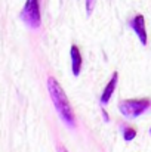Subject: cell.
Returning a JSON list of instances; mask_svg holds the SVG:
<instances>
[{
	"label": "cell",
	"instance_id": "cell-1",
	"mask_svg": "<svg viewBox=\"0 0 151 152\" xmlns=\"http://www.w3.org/2000/svg\"><path fill=\"white\" fill-rule=\"evenodd\" d=\"M48 90H49L52 102H53L55 109L58 111L59 117L65 121V124H68L70 127H74L76 126V117H74V112L71 109L70 101H68L64 89L61 87V84L53 77L48 78Z\"/></svg>",
	"mask_w": 151,
	"mask_h": 152
},
{
	"label": "cell",
	"instance_id": "cell-2",
	"mask_svg": "<svg viewBox=\"0 0 151 152\" xmlns=\"http://www.w3.org/2000/svg\"><path fill=\"white\" fill-rule=\"evenodd\" d=\"M19 18L22 19V22L31 28V30H37L42 25V16H40V4L39 0H27Z\"/></svg>",
	"mask_w": 151,
	"mask_h": 152
},
{
	"label": "cell",
	"instance_id": "cell-3",
	"mask_svg": "<svg viewBox=\"0 0 151 152\" xmlns=\"http://www.w3.org/2000/svg\"><path fill=\"white\" fill-rule=\"evenodd\" d=\"M151 106L150 99H130V101H123L119 103V109L124 117L129 118H136L141 114H144Z\"/></svg>",
	"mask_w": 151,
	"mask_h": 152
},
{
	"label": "cell",
	"instance_id": "cell-4",
	"mask_svg": "<svg viewBox=\"0 0 151 152\" xmlns=\"http://www.w3.org/2000/svg\"><path fill=\"white\" fill-rule=\"evenodd\" d=\"M129 25H130L132 30L136 33L139 42L145 46V45H147V30H145V19H144V16H142V15H136V16L129 22Z\"/></svg>",
	"mask_w": 151,
	"mask_h": 152
},
{
	"label": "cell",
	"instance_id": "cell-5",
	"mask_svg": "<svg viewBox=\"0 0 151 152\" xmlns=\"http://www.w3.org/2000/svg\"><path fill=\"white\" fill-rule=\"evenodd\" d=\"M70 56H71L73 74H74V75H79L80 71H82V62H83V59H82V53H80L79 48H77L76 45L71 46V49H70Z\"/></svg>",
	"mask_w": 151,
	"mask_h": 152
},
{
	"label": "cell",
	"instance_id": "cell-6",
	"mask_svg": "<svg viewBox=\"0 0 151 152\" xmlns=\"http://www.w3.org/2000/svg\"><path fill=\"white\" fill-rule=\"evenodd\" d=\"M117 80H119V74L114 72L113 77H111V80L107 83V86H105V89H104V92L101 95V103H108L110 102L114 90H116V87H117Z\"/></svg>",
	"mask_w": 151,
	"mask_h": 152
},
{
	"label": "cell",
	"instance_id": "cell-7",
	"mask_svg": "<svg viewBox=\"0 0 151 152\" xmlns=\"http://www.w3.org/2000/svg\"><path fill=\"white\" fill-rule=\"evenodd\" d=\"M136 136V130L133 127H124L123 129V137L124 140H133Z\"/></svg>",
	"mask_w": 151,
	"mask_h": 152
},
{
	"label": "cell",
	"instance_id": "cell-8",
	"mask_svg": "<svg viewBox=\"0 0 151 152\" xmlns=\"http://www.w3.org/2000/svg\"><path fill=\"white\" fill-rule=\"evenodd\" d=\"M94 6H95V0H86V12H88V15L92 13Z\"/></svg>",
	"mask_w": 151,
	"mask_h": 152
},
{
	"label": "cell",
	"instance_id": "cell-9",
	"mask_svg": "<svg viewBox=\"0 0 151 152\" xmlns=\"http://www.w3.org/2000/svg\"><path fill=\"white\" fill-rule=\"evenodd\" d=\"M58 152H67V149L64 146H58Z\"/></svg>",
	"mask_w": 151,
	"mask_h": 152
},
{
	"label": "cell",
	"instance_id": "cell-10",
	"mask_svg": "<svg viewBox=\"0 0 151 152\" xmlns=\"http://www.w3.org/2000/svg\"><path fill=\"white\" fill-rule=\"evenodd\" d=\"M150 132H151V129H150Z\"/></svg>",
	"mask_w": 151,
	"mask_h": 152
}]
</instances>
